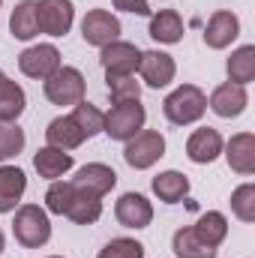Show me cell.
I'll use <instances>...</instances> for the list:
<instances>
[{"label": "cell", "instance_id": "obj_1", "mask_svg": "<svg viewBox=\"0 0 255 258\" xmlns=\"http://www.w3.org/2000/svg\"><path fill=\"white\" fill-rule=\"evenodd\" d=\"M207 111V96L198 84H180L174 87L165 102H162V114L168 117V123L174 126H189V123H198Z\"/></svg>", "mask_w": 255, "mask_h": 258}, {"label": "cell", "instance_id": "obj_2", "mask_svg": "<svg viewBox=\"0 0 255 258\" xmlns=\"http://www.w3.org/2000/svg\"><path fill=\"white\" fill-rule=\"evenodd\" d=\"M12 234L21 246L27 249H39L51 240V219L48 210L39 204H21L15 210V222H12Z\"/></svg>", "mask_w": 255, "mask_h": 258}, {"label": "cell", "instance_id": "obj_3", "mask_svg": "<svg viewBox=\"0 0 255 258\" xmlns=\"http://www.w3.org/2000/svg\"><path fill=\"white\" fill-rule=\"evenodd\" d=\"M42 90H45V99L51 105H78L84 99V90H87V81L81 75V69L75 66H60L54 69L45 81H42Z\"/></svg>", "mask_w": 255, "mask_h": 258}, {"label": "cell", "instance_id": "obj_4", "mask_svg": "<svg viewBox=\"0 0 255 258\" xmlns=\"http://www.w3.org/2000/svg\"><path fill=\"white\" fill-rule=\"evenodd\" d=\"M147 123V108L141 105V99H129V102H114L111 111L105 114L102 132L111 141H129L135 132H141Z\"/></svg>", "mask_w": 255, "mask_h": 258}, {"label": "cell", "instance_id": "obj_5", "mask_svg": "<svg viewBox=\"0 0 255 258\" xmlns=\"http://www.w3.org/2000/svg\"><path fill=\"white\" fill-rule=\"evenodd\" d=\"M123 144H126L123 147V159H126L129 168H135V171L153 168L165 156V135L159 129H141L129 141H123Z\"/></svg>", "mask_w": 255, "mask_h": 258}, {"label": "cell", "instance_id": "obj_6", "mask_svg": "<svg viewBox=\"0 0 255 258\" xmlns=\"http://www.w3.org/2000/svg\"><path fill=\"white\" fill-rule=\"evenodd\" d=\"M120 18L111 15L108 9H90L84 18H81V39L93 48H102L114 39H120Z\"/></svg>", "mask_w": 255, "mask_h": 258}, {"label": "cell", "instance_id": "obj_7", "mask_svg": "<svg viewBox=\"0 0 255 258\" xmlns=\"http://www.w3.org/2000/svg\"><path fill=\"white\" fill-rule=\"evenodd\" d=\"M60 51H57V45H51V42H39V45H30V48H24L21 54H18V69H21V75H27V78H36V81H45L54 69H60Z\"/></svg>", "mask_w": 255, "mask_h": 258}, {"label": "cell", "instance_id": "obj_8", "mask_svg": "<svg viewBox=\"0 0 255 258\" xmlns=\"http://www.w3.org/2000/svg\"><path fill=\"white\" fill-rule=\"evenodd\" d=\"M36 18H39V30L57 39L72 30L75 6L72 0H36Z\"/></svg>", "mask_w": 255, "mask_h": 258}, {"label": "cell", "instance_id": "obj_9", "mask_svg": "<svg viewBox=\"0 0 255 258\" xmlns=\"http://www.w3.org/2000/svg\"><path fill=\"white\" fill-rule=\"evenodd\" d=\"M138 75L147 87L153 90H162L174 81L177 75V63L168 51H159V48H150V51H141V60H138Z\"/></svg>", "mask_w": 255, "mask_h": 258}, {"label": "cell", "instance_id": "obj_10", "mask_svg": "<svg viewBox=\"0 0 255 258\" xmlns=\"http://www.w3.org/2000/svg\"><path fill=\"white\" fill-rule=\"evenodd\" d=\"M138 60H141V48L123 39H114L99 48V63L105 69V75H135Z\"/></svg>", "mask_w": 255, "mask_h": 258}, {"label": "cell", "instance_id": "obj_11", "mask_svg": "<svg viewBox=\"0 0 255 258\" xmlns=\"http://www.w3.org/2000/svg\"><path fill=\"white\" fill-rule=\"evenodd\" d=\"M246 105H249V93H246L243 84H234V81H225V84L213 87V93L207 99V108L216 117H225V120L240 117L246 111Z\"/></svg>", "mask_w": 255, "mask_h": 258}, {"label": "cell", "instance_id": "obj_12", "mask_svg": "<svg viewBox=\"0 0 255 258\" xmlns=\"http://www.w3.org/2000/svg\"><path fill=\"white\" fill-rule=\"evenodd\" d=\"M240 36V18L228 9H216L210 18H207V27H204V45L213 48V51H222L228 48L234 39Z\"/></svg>", "mask_w": 255, "mask_h": 258}, {"label": "cell", "instance_id": "obj_13", "mask_svg": "<svg viewBox=\"0 0 255 258\" xmlns=\"http://www.w3.org/2000/svg\"><path fill=\"white\" fill-rule=\"evenodd\" d=\"M114 216H117V222L123 228L141 231V228H147L153 222V204L141 192H123L114 204Z\"/></svg>", "mask_w": 255, "mask_h": 258}, {"label": "cell", "instance_id": "obj_14", "mask_svg": "<svg viewBox=\"0 0 255 258\" xmlns=\"http://www.w3.org/2000/svg\"><path fill=\"white\" fill-rule=\"evenodd\" d=\"M72 183L78 189H84V192L102 198V195H108L117 186V171L111 165H105V162H87V165L78 168V174L72 177Z\"/></svg>", "mask_w": 255, "mask_h": 258}, {"label": "cell", "instance_id": "obj_15", "mask_svg": "<svg viewBox=\"0 0 255 258\" xmlns=\"http://www.w3.org/2000/svg\"><path fill=\"white\" fill-rule=\"evenodd\" d=\"M222 153H225V162L231 171L249 177L255 174V135L252 132H237L228 138V144H222Z\"/></svg>", "mask_w": 255, "mask_h": 258}, {"label": "cell", "instance_id": "obj_16", "mask_svg": "<svg viewBox=\"0 0 255 258\" xmlns=\"http://www.w3.org/2000/svg\"><path fill=\"white\" fill-rule=\"evenodd\" d=\"M222 144L225 141H222V135L216 129L201 126L186 138V156H189V162H195V165H210L213 159L222 156Z\"/></svg>", "mask_w": 255, "mask_h": 258}, {"label": "cell", "instance_id": "obj_17", "mask_svg": "<svg viewBox=\"0 0 255 258\" xmlns=\"http://www.w3.org/2000/svg\"><path fill=\"white\" fill-rule=\"evenodd\" d=\"M45 141H48V147H57V150H75V147H81L84 141H87V135H84V129L75 123V117L72 114H63V117H54L48 129H45Z\"/></svg>", "mask_w": 255, "mask_h": 258}, {"label": "cell", "instance_id": "obj_18", "mask_svg": "<svg viewBox=\"0 0 255 258\" xmlns=\"http://www.w3.org/2000/svg\"><path fill=\"white\" fill-rule=\"evenodd\" d=\"M27 192V174L18 165H0V213H12Z\"/></svg>", "mask_w": 255, "mask_h": 258}, {"label": "cell", "instance_id": "obj_19", "mask_svg": "<svg viewBox=\"0 0 255 258\" xmlns=\"http://www.w3.org/2000/svg\"><path fill=\"white\" fill-rule=\"evenodd\" d=\"M153 42L162 45H177L183 39V18L177 9H159L156 15H150V27H147Z\"/></svg>", "mask_w": 255, "mask_h": 258}, {"label": "cell", "instance_id": "obj_20", "mask_svg": "<svg viewBox=\"0 0 255 258\" xmlns=\"http://www.w3.org/2000/svg\"><path fill=\"white\" fill-rule=\"evenodd\" d=\"M72 165H75L72 153L57 150V147H48V144L33 153V168H36L39 177H45V180H60Z\"/></svg>", "mask_w": 255, "mask_h": 258}, {"label": "cell", "instance_id": "obj_21", "mask_svg": "<svg viewBox=\"0 0 255 258\" xmlns=\"http://www.w3.org/2000/svg\"><path fill=\"white\" fill-rule=\"evenodd\" d=\"M9 33L21 42H30L33 36H39V18H36V0H21L15 3L12 15H9Z\"/></svg>", "mask_w": 255, "mask_h": 258}, {"label": "cell", "instance_id": "obj_22", "mask_svg": "<svg viewBox=\"0 0 255 258\" xmlns=\"http://www.w3.org/2000/svg\"><path fill=\"white\" fill-rule=\"evenodd\" d=\"M27 108V93L12 78H0V123H15Z\"/></svg>", "mask_w": 255, "mask_h": 258}, {"label": "cell", "instance_id": "obj_23", "mask_svg": "<svg viewBox=\"0 0 255 258\" xmlns=\"http://www.w3.org/2000/svg\"><path fill=\"white\" fill-rule=\"evenodd\" d=\"M150 186H153V195H156L159 201L177 204V201H183V198L189 195V177L171 168V171H159Z\"/></svg>", "mask_w": 255, "mask_h": 258}, {"label": "cell", "instance_id": "obj_24", "mask_svg": "<svg viewBox=\"0 0 255 258\" xmlns=\"http://www.w3.org/2000/svg\"><path fill=\"white\" fill-rule=\"evenodd\" d=\"M192 231L198 234V240H201V243H207V246L219 249V246H222V240L228 237V219H225V213H219V210H207V213H201V216H198V222L192 225Z\"/></svg>", "mask_w": 255, "mask_h": 258}, {"label": "cell", "instance_id": "obj_25", "mask_svg": "<svg viewBox=\"0 0 255 258\" xmlns=\"http://www.w3.org/2000/svg\"><path fill=\"white\" fill-rule=\"evenodd\" d=\"M66 216H69L75 225H93V222H99V216H102V198L75 186V198H72Z\"/></svg>", "mask_w": 255, "mask_h": 258}, {"label": "cell", "instance_id": "obj_26", "mask_svg": "<svg viewBox=\"0 0 255 258\" xmlns=\"http://www.w3.org/2000/svg\"><path fill=\"white\" fill-rule=\"evenodd\" d=\"M171 249H174V255L177 258H216L219 255V249L201 243L198 234H195L192 228H186V225L174 231V237H171Z\"/></svg>", "mask_w": 255, "mask_h": 258}, {"label": "cell", "instance_id": "obj_27", "mask_svg": "<svg viewBox=\"0 0 255 258\" xmlns=\"http://www.w3.org/2000/svg\"><path fill=\"white\" fill-rule=\"evenodd\" d=\"M225 72H228V81L246 87L255 78V45H240L237 51H231V57L225 63Z\"/></svg>", "mask_w": 255, "mask_h": 258}, {"label": "cell", "instance_id": "obj_28", "mask_svg": "<svg viewBox=\"0 0 255 258\" xmlns=\"http://www.w3.org/2000/svg\"><path fill=\"white\" fill-rule=\"evenodd\" d=\"M72 198H75V183L72 180H51V186L45 192V210L54 213V216H66Z\"/></svg>", "mask_w": 255, "mask_h": 258}, {"label": "cell", "instance_id": "obj_29", "mask_svg": "<svg viewBox=\"0 0 255 258\" xmlns=\"http://www.w3.org/2000/svg\"><path fill=\"white\" fill-rule=\"evenodd\" d=\"M24 144H27V138L18 123H0V162L15 159L24 150Z\"/></svg>", "mask_w": 255, "mask_h": 258}, {"label": "cell", "instance_id": "obj_30", "mask_svg": "<svg viewBox=\"0 0 255 258\" xmlns=\"http://www.w3.org/2000/svg\"><path fill=\"white\" fill-rule=\"evenodd\" d=\"M72 117H75V123L84 129V135L87 138H93V135H99L102 132V123H105V114L96 108V105H90V102H78V105H72Z\"/></svg>", "mask_w": 255, "mask_h": 258}, {"label": "cell", "instance_id": "obj_31", "mask_svg": "<svg viewBox=\"0 0 255 258\" xmlns=\"http://www.w3.org/2000/svg\"><path fill=\"white\" fill-rule=\"evenodd\" d=\"M231 213L240 222H255V183H240L231 192Z\"/></svg>", "mask_w": 255, "mask_h": 258}, {"label": "cell", "instance_id": "obj_32", "mask_svg": "<svg viewBox=\"0 0 255 258\" xmlns=\"http://www.w3.org/2000/svg\"><path fill=\"white\" fill-rule=\"evenodd\" d=\"M105 81H108L111 102H129V99H141V84L135 81V75H105Z\"/></svg>", "mask_w": 255, "mask_h": 258}, {"label": "cell", "instance_id": "obj_33", "mask_svg": "<svg viewBox=\"0 0 255 258\" xmlns=\"http://www.w3.org/2000/svg\"><path fill=\"white\" fill-rule=\"evenodd\" d=\"M96 258H144V243H138L135 237H114L99 249Z\"/></svg>", "mask_w": 255, "mask_h": 258}, {"label": "cell", "instance_id": "obj_34", "mask_svg": "<svg viewBox=\"0 0 255 258\" xmlns=\"http://www.w3.org/2000/svg\"><path fill=\"white\" fill-rule=\"evenodd\" d=\"M114 9L132 12V15H150V0H111Z\"/></svg>", "mask_w": 255, "mask_h": 258}, {"label": "cell", "instance_id": "obj_35", "mask_svg": "<svg viewBox=\"0 0 255 258\" xmlns=\"http://www.w3.org/2000/svg\"><path fill=\"white\" fill-rule=\"evenodd\" d=\"M3 249H6V237H3V228H0V255H3Z\"/></svg>", "mask_w": 255, "mask_h": 258}, {"label": "cell", "instance_id": "obj_36", "mask_svg": "<svg viewBox=\"0 0 255 258\" xmlns=\"http://www.w3.org/2000/svg\"><path fill=\"white\" fill-rule=\"evenodd\" d=\"M45 258H63V255H45Z\"/></svg>", "mask_w": 255, "mask_h": 258}, {"label": "cell", "instance_id": "obj_37", "mask_svg": "<svg viewBox=\"0 0 255 258\" xmlns=\"http://www.w3.org/2000/svg\"><path fill=\"white\" fill-rule=\"evenodd\" d=\"M3 75H6V72H3V69H0V78H3Z\"/></svg>", "mask_w": 255, "mask_h": 258}, {"label": "cell", "instance_id": "obj_38", "mask_svg": "<svg viewBox=\"0 0 255 258\" xmlns=\"http://www.w3.org/2000/svg\"><path fill=\"white\" fill-rule=\"evenodd\" d=\"M0 9H3V0H0Z\"/></svg>", "mask_w": 255, "mask_h": 258}]
</instances>
